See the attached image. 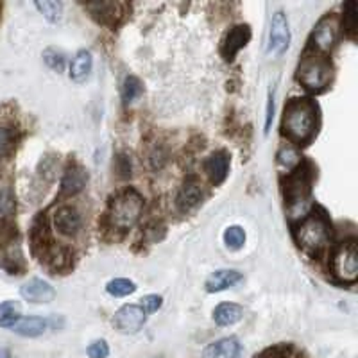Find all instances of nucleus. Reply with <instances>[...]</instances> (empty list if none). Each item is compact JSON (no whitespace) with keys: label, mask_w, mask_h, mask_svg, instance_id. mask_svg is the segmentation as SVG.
I'll return each instance as SVG.
<instances>
[{"label":"nucleus","mask_w":358,"mask_h":358,"mask_svg":"<svg viewBox=\"0 0 358 358\" xmlns=\"http://www.w3.org/2000/svg\"><path fill=\"white\" fill-rule=\"evenodd\" d=\"M317 131V108L308 99H294L283 113V133L297 143H306Z\"/></svg>","instance_id":"obj_1"},{"label":"nucleus","mask_w":358,"mask_h":358,"mask_svg":"<svg viewBox=\"0 0 358 358\" xmlns=\"http://www.w3.org/2000/svg\"><path fill=\"white\" fill-rule=\"evenodd\" d=\"M294 235H296V241L299 244V248H303L308 252H319L330 244L331 229L330 224H328V220L324 217L317 215V213H312V215L305 217L299 222Z\"/></svg>","instance_id":"obj_2"},{"label":"nucleus","mask_w":358,"mask_h":358,"mask_svg":"<svg viewBox=\"0 0 358 358\" xmlns=\"http://www.w3.org/2000/svg\"><path fill=\"white\" fill-rule=\"evenodd\" d=\"M143 210V199L136 190H124L110 203V220L115 228L129 229L138 222Z\"/></svg>","instance_id":"obj_3"},{"label":"nucleus","mask_w":358,"mask_h":358,"mask_svg":"<svg viewBox=\"0 0 358 358\" xmlns=\"http://www.w3.org/2000/svg\"><path fill=\"white\" fill-rule=\"evenodd\" d=\"M297 79L310 92H321L331 81V65L322 56H305L297 66Z\"/></svg>","instance_id":"obj_4"},{"label":"nucleus","mask_w":358,"mask_h":358,"mask_svg":"<svg viewBox=\"0 0 358 358\" xmlns=\"http://www.w3.org/2000/svg\"><path fill=\"white\" fill-rule=\"evenodd\" d=\"M331 273L338 281L353 283L358 278V248L357 241H346L337 245L331 257Z\"/></svg>","instance_id":"obj_5"},{"label":"nucleus","mask_w":358,"mask_h":358,"mask_svg":"<svg viewBox=\"0 0 358 358\" xmlns=\"http://www.w3.org/2000/svg\"><path fill=\"white\" fill-rule=\"evenodd\" d=\"M290 45V29L287 15L283 11H276L271 18V31H268V54L273 57H280L287 52Z\"/></svg>","instance_id":"obj_6"},{"label":"nucleus","mask_w":358,"mask_h":358,"mask_svg":"<svg viewBox=\"0 0 358 358\" xmlns=\"http://www.w3.org/2000/svg\"><path fill=\"white\" fill-rule=\"evenodd\" d=\"M338 20L334 15H328L315 25L312 33V47L321 54L330 52L337 43L338 38Z\"/></svg>","instance_id":"obj_7"},{"label":"nucleus","mask_w":358,"mask_h":358,"mask_svg":"<svg viewBox=\"0 0 358 358\" xmlns=\"http://www.w3.org/2000/svg\"><path fill=\"white\" fill-rule=\"evenodd\" d=\"M145 319L147 313L143 312L140 305H124L122 308L115 313L113 324L122 334H136L145 324Z\"/></svg>","instance_id":"obj_8"},{"label":"nucleus","mask_w":358,"mask_h":358,"mask_svg":"<svg viewBox=\"0 0 358 358\" xmlns=\"http://www.w3.org/2000/svg\"><path fill=\"white\" fill-rule=\"evenodd\" d=\"M20 296L24 297L25 301L29 303H50L56 297V290L50 283H47L45 280L40 278H33V280L25 281L24 285L20 287Z\"/></svg>","instance_id":"obj_9"},{"label":"nucleus","mask_w":358,"mask_h":358,"mask_svg":"<svg viewBox=\"0 0 358 358\" xmlns=\"http://www.w3.org/2000/svg\"><path fill=\"white\" fill-rule=\"evenodd\" d=\"M249 40H251V29H249V25H235L233 29H229V33L224 38L222 56L231 62L233 57L238 54V50H242L249 43Z\"/></svg>","instance_id":"obj_10"},{"label":"nucleus","mask_w":358,"mask_h":358,"mask_svg":"<svg viewBox=\"0 0 358 358\" xmlns=\"http://www.w3.org/2000/svg\"><path fill=\"white\" fill-rule=\"evenodd\" d=\"M201 201H203V187H201L196 178H188L183 187H181V190L178 192L176 206L181 212H190L192 208H196Z\"/></svg>","instance_id":"obj_11"},{"label":"nucleus","mask_w":358,"mask_h":358,"mask_svg":"<svg viewBox=\"0 0 358 358\" xmlns=\"http://www.w3.org/2000/svg\"><path fill=\"white\" fill-rule=\"evenodd\" d=\"M54 228L62 235H76L81 228V215L73 206L57 208L56 213H54Z\"/></svg>","instance_id":"obj_12"},{"label":"nucleus","mask_w":358,"mask_h":358,"mask_svg":"<svg viewBox=\"0 0 358 358\" xmlns=\"http://www.w3.org/2000/svg\"><path fill=\"white\" fill-rule=\"evenodd\" d=\"M204 171L213 185H220L226 179L229 171V156L226 151L213 152L210 158L204 162Z\"/></svg>","instance_id":"obj_13"},{"label":"nucleus","mask_w":358,"mask_h":358,"mask_svg":"<svg viewBox=\"0 0 358 358\" xmlns=\"http://www.w3.org/2000/svg\"><path fill=\"white\" fill-rule=\"evenodd\" d=\"M126 8L124 4H117V2H97V4H86V9L92 13V17L99 20L101 24L115 25L118 18L122 17Z\"/></svg>","instance_id":"obj_14"},{"label":"nucleus","mask_w":358,"mask_h":358,"mask_svg":"<svg viewBox=\"0 0 358 358\" xmlns=\"http://www.w3.org/2000/svg\"><path fill=\"white\" fill-rule=\"evenodd\" d=\"M244 280L242 273L235 271V268H222V271H217L212 276L206 280V290L208 292H222V290H228L231 287H235L236 283H241Z\"/></svg>","instance_id":"obj_15"},{"label":"nucleus","mask_w":358,"mask_h":358,"mask_svg":"<svg viewBox=\"0 0 358 358\" xmlns=\"http://www.w3.org/2000/svg\"><path fill=\"white\" fill-rule=\"evenodd\" d=\"M86 179H88V174H86L85 169L81 165H70L65 171L62 179V194L63 196H76L79 192L85 188Z\"/></svg>","instance_id":"obj_16"},{"label":"nucleus","mask_w":358,"mask_h":358,"mask_svg":"<svg viewBox=\"0 0 358 358\" xmlns=\"http://www.w3.org/2000/svg\"><path fill=\"white\" fill-rule=\"evenodd\" d=\"M238 353H241L238 341L235 337H226L204 348L203 358H238Z\"/></svg>","instance_id":"obj_17"},{"label":"nucleus","mask_w":358,"mask_h":358,"mask_svg":"<svg viewBox=\"0 0 358 358\" xmlns=\"http://www.w3.org/2000/svg\"><path fill=\"white\" fill-rule=\"evenodd\" d=\"M92 66H94V57L90 50H79L76 56H73L72 63H70V79L76 83H83L92 72Z\"/></svg>","instance_id":"obj_18"},{"label":"nucleus","mask_w":358,"mask_h":358,"mask_svg":"<svg viewBox=\"0 0 358 358\" xmlns=\"http://www.w3.org/2000/svg\"><path fill=\"white\" fill-rule=\"evenodd\" d=\"M244 317V308L236 303H220L213 310V321L219 326H231Z\"/></svg>","instance_id":"obj_19"},{"label":"nucleus","mask_w":358,"mask_h":358,"mask_svg":"<svg viewBox=\"0 0 358 358\" xmlns=\"http://www.w3.org/2000/svg\"><path fill=\"white\" fill-rule=\"evenodd\" d=\"M47 326H49V321L43 317H20L11 330L22 337H38L45 334Z\"/></svg>","instance_id":"obj_20"},{"label":"nucleus","mask_w":358,"mask_h":358,"mask_svg":"<svg viewBox=\"0 0 358 358\" xmlns=\"http://www.w3.org/2000/svg\"><path fill=\"white\" fill-rule=\"evenodd\" d=\"M255 358H308L301 348L296 344H276V346H268L264 351L257 355Z\"/></svg>","instance_id":"obj_21"},{"label":"nucleus","mask_w":358,"mask_h":358,"mask_svg":"<svg viewBox=\"0 0 358 358\" xmlns=\"http://www.w3.org/2000/svg\"><path fill=\"white\" fill-rule=\"evenodd\" d=\"M301 163H303L301 155H299L297 149H294V147L290 145L281 147L280 152H278V165H280L287 174H292L294 171H297Z\"/></svg>","instance_id":"obj_22"},{"label":"nucleus","mask_w":358,"mask_h":358,"mask_svg":"<svg viewBox=\"0 0 358 358\" xmlns=\"http://www.w3.org/2000/svg\"><path fill=\"white\" fill-rule=\"evenodd\" d=\"M20 319V306L15 301L0 303V328H13Z\"/></svg>","instance_id":"obj_23"},{"label":"nucleus","mask_w":358,"mask_h":358,"mask_svg":"<svg viewBox=\"0 0 358 358\" xmlns=\"http://www.w3.org/2000/svg\"><path fill=\"white\" fill-rule=\"evenodd\" d=\"M143 92L142 81L138 78H134V76H127L122 83V101L126 104L133 102L134 99H138Z\"/></svg>","instance_id":"obj_24"},{"label":"nucleus","mask_w":358,"mask_h":358,"mask_svg":"<svg viewBox=\"0 0 358 358\" xmlns=\"http://www.w3.org/2000/svg\"><path fill=\"white\" fill-rule=\"evenodd\" d=\"M15 210H17V203H15L13 192L9 188L0 190V224L8 222Z\"/></svg>","instance_id":"obj_25"},{"label":"nucleus","mask_w":358,"mask_h":358,"mask_svg":"<svg viewBox=\"0 0 358 358\" xmlns=\"http://www.w3.org/2000/svg\"><path fill=\"white\" fill-rule=\"evenodd\" d=\"M106 290L110 296L113 297H124L129 296L136 290V285H134L131 280H126V278H117V280H111L106 285Z\"/></svg>","instance_id":"obj_26"},{"label":"nucleus","mask_w":358,"mask_h":358,"mask_svg":"<svg viewBox=\"0 0 358 358\" xmlns=\"http://www.w3.org/2000/svg\"><path fill=\"white\" fill-rule=\"evenodd\" d=\"M15 142H17L15 129L8 124H0V158H4L13 151Z\"/></svg>","instance_id":"obj_27"},{"label":"nucleus","mask_w":358,"mask_h":358,"mask_svg":"<svg viewBox=\"0 0 358 358\" xmlns=\"http://www.w3.org/2000/svg\"><path fill=\"white\" fill-rule=\"evenodd\" d=\"M38 8V11L43 15L47 20L57 22L63 15V4L62 2H52V0H43V2H36L34 4Z\"/></svg>","instance_id":"obj_28"},{"label":"nucleus","mask_w":358,"mask_h":358,"mask_svg":"<svg viewBox=\"0 0 358 358\" xmlns=\"http://www.w3.org/2000/svg\"><path fill=\"white\" fill-rule=\"evenodd\" d=\"M224 242L229 249H241L245 244V231L241 226H229L224 231Z\"/></svg>","instance_id":"obj_29"},{"label":"nucleus","mask_w":358,"mask_h":358,"mask_svg":"<svg viewBox=\"0 0 358 358\" xmlns=\"http://www.w3.org/2000/svg\"><path fill=\"white\" fill-rule=\"evenodd\" d=\"M43 59L45 63H47V66L56 70V72H62V70L65 69V54H63L62 50L47 49L43 52Z\"/></svg>","instance_id":"obj_30"},{"label":"nucleus","mask_w":358,"mask_h":358,"mask_svg":"<svg viewBox=\"0 0 358 358\" xmlns=\"http://www.w3.org/2000/svg\"><path fill=\"white\" fill-rule=\"evenodd\" d=\"M88 357L90 358H108L110 355V346L106 341H95L88 346Z\"/></svg>","instance_id":"obj_31"},{"label":"nucleus","mask_w":358,"mask_h":358,"mask_svg":"<svg viewBox=\"0 0 358 358\" xmlns=\"http://www.w3.org/2000/svg\"><path fill=\"white\" fill-rule=\"evenodd\" d=\"M344 27L353 33L355 27H357V4L355 2H348L344 6Z\"/></svg>","instance_id":"obj_32"},{"label":"nucleus","mask_w":358,"mask_h":358,"mask_svg":"<svg viewBox=\"0 0 358 358\" xmlns=\"http://www.w3.org/2000/svg\"><path fill=\"white\" fill-rule=\"evenodd\" d=\"M162 296H158V294H149V296H145L142 299V310L145 313H155L162 308Z\"/></svg>","instance_id":"obj_33"},{"label":"nucleus","mask_w":358,"mask_h":358,"mask_svg":"<svg viewBox=\"0 0 358 358\" xmlns=\"http://www.w3.org/2000/svg\"><path fill=\"white\" fill-rule=\"evenodd\" d=\"M115 167H117V172L120 178H129L131 176V162L126 155L118 156L117 165H115Z\"/></svg>","instance_id":"obj_34"},{"label":"nucleus","mask_w":358,"mask_h":358,"mask_svg":"<svg viewBox=\"0 0 358 358\" xmlns=\"http://www.w3.org/2000/svg\"><path fill=\"white\" fill-rule=\"evenodd\" d=\"M273 118H274V97H273V94H268L267 115H265V133H268V129H271Z\"/></svg>","instance_id":"obj_35"},{"label":"nucleus","mask_w":358,"mask_h":358,"mask_svg":"<svg viewBox=\"0 0 358 358\" xmlns=\"http://www.w3.org/2000/svg\"><path fill=\"white\" fill-rule=\"evenodd\" d=\"M0 358H11V353L8 350H4V348H0Z\"/></svg>","instance_id":"obj_36"}]
</instances>
